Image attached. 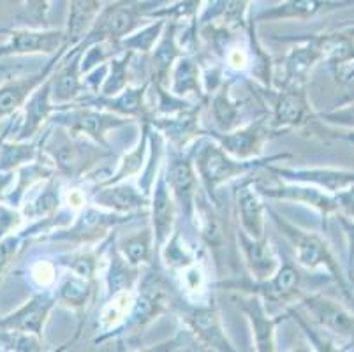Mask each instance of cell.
<instances>
[{
	"instance_id": "f6af8a7d",
	"label": "cell",
	"mask_w": 354,
	"mask_h": 352,
	"mask_svg": "<svg viewBox=\"0 0 354 352\" xmlns=\"http://www.w3.org/2000/svg\"><path fill=\"white\" fill-rule=\"evenodd\" d=\"M133 51H120L113 58L108 60V74L99 89L97 95H117L122 90L131 85V62H133Z\"/></svg>"
},
{
	"instance_id": "5b68a950",
	"label": "cell",
	"mask_w": 354,
	"mask_h": 352,
	"mask_svg": "<svg viewBox=\"0 0 354 352\" xmlns=\"http://www.w3.org/2000/svg\"><path fill=\"white\" fill-rule=\"evenodd\" d=\"M268 217L279 229L282 237L291 243L292 250H295V261L300 264L304 270L307 271H323L330 279L340 286L342 295L346 296L349 290V284H347L346 275H344L342 268H340L339 259L331 250L330 243L321 237L319 232L307 231V229L295 225L284 219L281 213H277L275 210L266 208Z\"/></svg>"
},
{
	"instance_id": "816d5d0a",
	"label": "cell",
	"mask_w": 354,
	"mask_h": 352,
	"mask_svg": "<svg viewBox=\"0 0 354 352\" xmlns=\"http://www.w3.org/2000/svg\"><path fill=\"white\" fill-rule=\"evenodd\" d=\"M25 217L20 206L8 205L6 201H0V238L8 237L11 232L20 231Z\"/></svg>"
},
{
	"instance_id": "681fc988",
	"label": "cell",
	"mask_w": 354,
	"mask_h": 352,
	"mask_svg": "<svg viewBox=\"0 0 354 352\" xmlns=\"http://www.w3.org/2000/svg\"><path fill=\"white\" fill-rule=\"evenodd\" d=\"M176 275L182 280V290L185 293L187 299L191 302H199L201 295L205 293V273H203L201 264L196 261L191 266L183 268Z\"/></svg>"
},
{
	"instance_id": "c3c4849f",
	"label": "cell",
	"mask_w": 354,
	"mask_h": 352,
	"mask_svg": "<svg viewBox=\"0 0 354 352\" xmlns=\"http://www.w3.org/2000/svg\"><path fill=\"white\" fill-rule=\"evenodd\" d=\"M48 12H50V0H24V8L16 15V21L24 24L25 27L44 28Z\"/></svg>"
},
{
	"instance_id": "277c9868",
	"label": "cell",
	"mask_w": 354,
	"mask_h": 352,
	"mask_svg": "<svg viewBox=\"0 0 354 352\" xmlns=\"http://www.w3.org/2000/svg\"><path fill=\"white\" fill-rule=\"evenodd\" d=\"M167 4H171V0H115L101 9L85 37L74 48L85 51L97 43L118 44L143 27L150 12Z\"/></svg>"
},
{
	"instance_id": "603a6c76",
	"label": "cell",
	"mask_w": 354,
	"mask_h": 352,
	"mask_svg": "<svg viewBox=\"0 0 354 352\" xmlns=\"http://www.w3.org/2000/svg\"><path fill=\"white\" fill-rule=\"evenodd\" d=\"M256 189L261 194V198L305 205L308 208H314L315 212H319L323 217H330V215L339 212V205H337L335 194L324 192L319 187L308 185V183L282 182L281 185L273 187L256 185Z\"/></svg>"
},
{
	"instance_id": "11a10c76",
	"label": "cell",
	"mask_w": 354,
	"mask_h": 352,
	"mask_svg": "<svg viewBox=\"0 0 354 352\" xmlns=\"http://www.w3.org/2000/svg\"><path fill=\"white\" fill-rule=\"evenodd\" d=\"M64 203L67 205V208L71 210V212L78 213L80 210L85 208L86 206V201H88V196H86L83 190L80 189H69V192H67L66 198L62 199Z\"/></svg>"
},
{
	"instance_id": "bcb514c9",
	"label": "cell",
	"mask_w": 354,
	"mask_h": 352,
	"mask_svg": "<svg viewBox=\"0 0 354 352\" xmlns=\"http://www.w3.org/2000/svg\"><path fill=\"white\" fill-rule=\"evenodd\" d=\"M164 27H166V19H152L150 24H145L136 32H133L131 35L122 39L118 46H120L122 51H133L136 55H148L153 50L157 41H159Z\"/></svg>"
},
{
	"instance_id": "94428289",
	"label": "cell",
	"mask_w": 354,
	"mask_h": 352,
	"mask_svg": "<svg viewBox=\"0 0 354 352\" xmlns=\"http://www.w3.org/2000/svg\"><path fill=\"white\" fill-rule=\"evenodd\" d=\"M349 277H354V257L349 261Z\"/></svg>"
},
{
	"instance_id": "8992f818",
	"label": "cell",
	"mask_w": 354,
	"mask_h": 352,
	"mask_svg": "<svg viewBox=\"0 0 354 352\" xmlns=\"http://www.w3.org/2000/svg\"><path fill=\"white\" fill-rule=\"evenodd\" d=\"M173 286L164 273L162 264H148L141 271L140 282L134 290V302L120 333H140L150 322L169 312L175 303Z\"/></svg>"
},
{
	"instance_id": "9f6ffc18",
	"label": "cell",
	"mask_w": 354,
	"mask_h": 352,
	"mask_svg": "<svg viewBox=\"0 0 354 352\" xmlns=\"http://www.w3.org/2000/svg\"><path fill=\"white\" fill-rule=\"evenodd\" d=\"M344 93L340 99H337V102H335V106H342V104H347V102H354V76L351 77L349 82L344 83Z\"/></svg>"
},
{
	"instance_id": "60d3db41",
	"label": "cell",
	"mask_w": 354,
	"mask_h": 352,
	"mask_svg": "<svg viewBox=\"0 0 354 352\" xmlns=\"http://www.w3.org/2000/svg\"><path fill=\"white\" fill-rule=\"evenodd\" d=\"M111 237V234H109ZM108 237V238H109ZM108 238L101 243L102 248H92V245H85L80 250H74L71 254H64L59 263L66 266L67 271L74 275L85 277V279L99 280L102 268H104V250Z\"/></svg>"
},
{
	"instance_id": "7c38bea8",
	"label": "cell",
	"mask_w": 354,
	"mask_h": 352,
	"mask_svg": "<svg viewBox=\"0 0 354 352\" xmlns=\"http://www.w3.org/2000/svg\"><path fill=\"white\" fill-rule=\"evenodd\" d=\"M164 176L176 203V210L182 213L187 224L192 225L194 201L198 190L201 189V183L194 169L191 151L171 148L166 167H164Z\"/></svg>"
},
{
	"instance_id": "484cf974",
	"label": "cell",
	"mask_w": 354,
	"mask_h": 352,
	"mask_svg": "<svg viewBox=\"0 0 354 352\" xmlns=\"http://www.w3.org/2000/svg\"><path fill=\"white\" fill-rule=\"evenodd\" d=\"M178 21H166L159 41L147 55V76L150 85L169 86V74L176 58L185 55L178 43Z\"/></svg>"
},
{
	"instance_id": "30bf717a",
	"label": "cell",
	"mask_w": 354,
	"mask_h": 352,
	"mask_svg": "<svg viewBox=\"0 0 354 352\" xmlns=\"http://www.w3.org/2000/svg\"><path fill=\"white\" fill-rule=\"evenodd\" d=\"M180 315L182 322L187 326L189 333L194 335L196 340L205 345L210 351L233 352V342L226 335V329L222 326L221 314L217 306L214 305V299L207 303L189 302L187 298L175 299L173 308Z\"/></svg>"
},
{
	"instance_id": "6da1fadb",
	"label": "cell",
	"mask_w": 354,
	"mask_h": 352,
	"mask_svg": "<svg viewBox=\"0 0 354 352\" xmlns=\"http://www.w3.org/2000/svg\"><path fill=\"white\" fill-rule=\"evenodd\" d=\"M192 155L194 169L198 173L201 189L205 190L212 203L221 205L217 198V192L224 183H230L233 180L254 174L261 167H266L268 164L282 163V160L291 159L292 154L270 155V157H257V159H236L227 151L222 150L218 143H215L208 136H201L189 147Z\"/></svg>"
},
{
	"instance_id": "2e32d148",
	"label": "cell",
	"mask_w": 354,
	"mask_h": 352,
	"mask_svg": "<svg viewBox=\"0 0 354 352\" xmlns=\"http://www.w3.org/2000/svg\"><path fill=\"white\" fill-rule=\"evenodd\" d=\"M281 41L292 43V48L282 58L281 80H273L272 86H307L314 67L324 62L319 46L315 44L312 35L281 37Z\"/></svg>"
},
{
	"instance_id": "b9f144b4",
	"label": "cell",
	"mask_w": 354,
	"mask_h": 352,
	"mask_svg": "<svg viewBox=\"0 0 354 352\" xmlns=\"http://www.w3.org/2000/svg\"><path fill=\"white\" fill-rule=\"evenodd\" d=\"M148 129H150V124L148 122H141V136L136 147L122 157L115 173L109 174L108 178L99 182L97 185H111V183L131 180L133 176H138L145 169L148 154Z\"/></svg>"
},
{
	"instance_id": "3957f363",
	"label": "cell",
	"mask_w": 354,
	"mask_h": 352,
	"mask_svg": "<svg viewBox=\"0 0 354 352\" xmlns=\"http://www.w3.org/2000/svg\"><path fill=\"white\" fill-rule=\"evenodd\" d=\"M39 141L44 159L55 167L59 176L73 182L82 180L99 160L111 157L109 148L73 134L60 125L51 124Z\"/></svg>"
},
{
	"instance_id": "6f0895ef",
	"label": "cell",
	"mask_w": 354,
	"mask_h": 352,
	"mask_svg": "<svg viewBox=\"0 0 354 352\" xmlns=\"http://www.w3.org/2000/svg\"><path fill=\"white\" fill-rule=\"evenodd\" d=\"M16 173H0V201H4L6 194L9 192V187L15 182Z\"/></svg>"
},
{
	"instance_id": "7a4b0ae2",
	"label": "cell",
	"mask_w": 354,
	"mask_h": 352,
	"mask_svg": "<svg viewBox=\"0 0 354 352\" xmlns=\"http://www.w3.org/2000/svg\"><path fill=\"white\" fill-rule=\"evenodd\" d=\"M281 256V266L266 280H252L249 279H227L215 284V287H221L230 293H256L266 303L273 305L289 306L296 305L310 289H315L321 284H326L324 273H314L308 275L307 270L296 263L295 257L289 256L286 250L279 252Z\"/></svg>"
},
{
	"instance_id": "4316f807",
	"label": "cell",
	"mask_w": 354,
	"mask_h": 352,
	"mask_svg": "<svg viewBox=\"0 0 354 352\" xmlns=\"http://www.w3.org/2000/svg\"><path fill=\"white\" fill-rule=\"evenodd\" d=\"M88 199L99 208L117 213L143 212L150 206V196L131 180L111 183V185H95Z\"/></svg>"
},
{
	"instance_id": "7bdbcfd3",
	"label": "cell",
	"mask_w": 354,
	"mask_h": 352,
	"mask_svg": "<svg viewBox=\"0 0 354 352\" xmlns=\"http://www.w3.org/2000/svg\"><path fill=\"white\" fill-rule=\"evenodd\" d=\"M41 159V141L8 140L0 147V173H16L21 166Z\"/></svg>"
},
{
	"instance_id": "4fadbf2b",
	"label": "cell",
	"mask_w": 354,
	"mask_h": 352,
	"mask_svg": "<svg viewBox=\"0 0 354 352\" xmlns=\"http://www.w3.org/2000/svg\"><path fill=\"white\" fill-rule=\"evenodd\" d=\"M0 34L8 35V41L0 44V58L20 55H55L67 48L66 28H0Z\"/></svg>"
},
{
	"instance_id": "ab89813d",
	"label": "cell",
	"mask_w": 354,
	"mask_h": 352,
	"mask_svg": "<svg viewBox=\"0 0 354 352\" xmlns=\"http://www.w3.org/2000/svg\"><path fill=\"white\" fill-rule=\"evenodd\" d=\"M117 247L122 252V256L127 259V263H131L136 268H145L148 264H153L159 261L156 245H153V232L150 224H147L143 229L134 232V234H129V237L117 240Z\"/></svg>"
},
{
	"instance_id": "ba28073f",
	"label": "cell",
	"mask_w": 354,
	"mask_h": 352,
	"mask_svg": "<svg viewBox=\"0 0 354 352\" xmlns=\"http://www.w3.org/2000/svg\"><path fill=\"white\" fill-rule=\"evenodd\" d=\"M257 95L270 104V125L275 131L284 132L289 129L315 127L321 120L312 109L307 95V86H261Z\"/></svg>"
},
{
	"instance_id": "e0dca14e",
	"label": "cell",
	"mask_w": 354,
	"mask_h": 352,
	"mask_svg": "<svg viewBox=\"0 0 354 352\" xmlns=\"http://www.w3.org/2000/svg\"><path fill=\"white\" fill-rule=\"evenodd\" d=\"M55 306L57 295L53 289L35 293L28 302L12 310L11 314L0 315V331H20L43 338L44 326Z\"/></svg>"
},
{
	"instance_id": "d6986e66",
	"label": "cell",
	"mask_w": 354,
	"mask_h": 352,
	"mask_svg": "<svg viewBox=\"0 0 354 352\" xmlns=\"http://www.w3.org/2000/svg\"><path fill=\"white\" fill-rule=\"evenodd\" d=\"M207 102H199L187 111L175 115H152L148 124L162 134L164 140L175 150H187L198 138L205 136L201 125V111Z\"/></svg>"
},
{
	"instance_id": "9c48e42d",
	"label": "cell",
	"mask_w": 354,
	"mask_h": 352,
	"mask_svg": "<svg viewBox=\"0 0 354 352\" xmlns=\"http://www.w3.org/2000/svg\"><path fill=\"white\" fill-rule=\"evenodd\" d=\"M133 122L134 120H131V118L115 115V113L106 111V109L76 104V102L59 108L50 118V124L66 127L73 134L86 138V140L94 141L104 148H109L108 132L125 127Z\"/></svg>"
},
{
	"instance_id": "7402d4cb",
	"label": "cell",
	"mask_w": 354,
	"mask_h": 352,
	"mask_svg": "<svg viewBox=\"0 0 354 352\" xmlns=\"http://www.w3.org/2000/svg\"><path fill=\"white\" fill-rule=\"evenodd\" d=\"M234 208H236L238 228L252 238L266 237V206L256 189L252 174L241 176L234 183Z\"/></svg>"
},
{
	"instance_id": "ffe728a7",
	"label": "cell",
	"mask_w": 354,
	"mask_h": 352,
	"mask_svg": "<svg viewBox=\"0 0 354 352\" xmlns=\"http://www.w3.org/2000/svg\"><path fill=\"white\" fill-rule=\"evenodd\" d=\"M82 57L83 50L71 48L51 73V99L57 104V109L78 102L82 97L90 93L83 82Z\"/></svg>"
},
{
	"instance_id": "52a82bcc",
	"label": "cell",
	"mask_w": 354,
	"mask_h": 352,
	"mask_svg": "<svg viewBox=\"0 0 354 352\" xmlns=\"http://www.w3.org/2000/svg\"><path fill=\"white\" fill-rule=\"evenodd\" d=\"M148 217V210L136 213H117L99 208L95 205H86L76 213L69 225L46 232L39 237L41 241H67L74 245H95L104 241L120 225L129 224L134 219Z\"/></svg>"
},
{
	"instance_id": "cb8c5ba5",
	"label": "cell",
	"mask_w": 354,
	"mask_h": 352,
	"mask_svg": "<svg viewBox=\"0 0 354 352\" xmlns=\"http://www.w3.org/2000/svg\"><path fill=\"white\" fill-rule=\"evenodd\" d=\"M176 203L173 199V194L167 187L166 176H164V167H160L156 176V182L150 192V206H148V217H150V228L153 232V245H156L157 257L159 250L167 238L175 231L176 221Z\"/></svg>"
},
{
	"instance_id": "f5cc1de1",
	"label": "cell",
	"mask_w": 354,
	"mask_h": 352,
	"mask_svg": "<svg viewBox=\"0 0 354 352\" xmlns=\"http://www.w3.org/2000/svg\"><path fill=\"white\" fill-rule=\"evenodd\" d=\"M30 279L34 280L35 286L41 289H53L59 275H57V264L51 261H37L30 266Z\"/></svg>"
},
{
	"instance_id": "680465c9",
	"label": "cell",
	"mask_w": 354,
	"mask_h": 352,
	"mask_svg": "<svg viewBox=\"0 0 354 352\" xmlns=\"http://www.w3.org/2000/svg\"><path fill=\"white\" fill-rule=\"evenodd\" d=\"M12 127H15V116H12V118H9V120L6 122V127L2 129V132H0V147H2V143H4L9 136L12 134Z\"/></svg>"
},
{
	"instance_id": "74e56055",
	"label": "cell",
	"mask_w": 354,
	"mask_h": 352,
	"mask_svg": "<svg viewBox=\"0 0 354 352\" xmlns=\"http://www.w3.org/2000/svg\"><path fill=\"white\" fill-rule=\"evenodd\" d=\"M134 290H122V293L106 296V302L102 305L101 312H99L97 321L102 335L95 338V344H101V342L109 340V338H113L115 335L120 333V329L124 328L125 321H127L131 306H133Z\"/></svg>"
},
{
	"instance_id": "ac0fdd59",
	"label": "cell",
	"mask_w": 354,
	"mask_h": 352,
	"mask_svg": "<svg viewBox=\"0 0 354 352\" xmlns=\"http://www.w3.org/2000/svg\"><path fill=\"white\" fill-rule=\"evenodd\" d=\"M67 48H64L59 53L51 55L50 62H46V66L37 71V73H32L20 77H11V80H8V82L0 85V124L8 122L9 118L18 115L20 109H24L25 102L28 101V97L34 93V90L37 86L46 82L48 76L53 73L55 67L60 62V58L64 57Z\"/></svg>"
},
{
	"instance_id": "f907efd6",
	"label": "cell",
	"mask_w": 354,
	"mask_h": 352,
	"mask_svg": "<svg viewBox=\"0 0 354 352\" xmlns=\"http://www.w3.org/2000/svg\"><path fill=\"white\" fill-rule=\"evenodd\" d=\"M25 238L21 237L20 231L11 232L8 237L0 238V282L4 280L6 271L11 266L12 261L16 259L18 252L21 250V245H24Z\"/></svg>"
},
{
	"instance_id": "8fae6325",
	"label": "cell",
	"mask_w": 354,
	"mask_h": 352,
	"mask_svg": "<svg viewBox=\"0 0 354 352\" xmlns=\"http://www.w3.org/2000/svg\"><path fill=\"white\" fill-rule=\"evenodd\" d=\"M281 132L270 125L268 113H263L259 118L243 124L230 132H218L214 129H205V136L212 138L215 143L222 147L236 159H257L263 157V150L268 141H272Z\"/></svg>"
},
{
	"instance_id": "d590c367",
	"label": "cell",
	"mask_w": 354,
	"mask_h": 352,
	"mask_svg": "<svg viewBox=\"0 0 354 352\" xmlns=\"http://www.w3.org/2000/svg\"><path fill=\"white\" fill-rule=\"evenodd\" d=\"M252 15V0H208L198 16V27L217 24L234 30H245Z\"/></svg>"
},
{
	"instance_id": "e575fe53",
	"label": "cell",
	"mask_w": 354,
	"mask_h": 352,
	"mask_svg": "<svg viewBox=\"0 0 354 352\" xmlns=\"http://www.w3.org/2000/svg\"><path fill=\"white\" fill-rule=\"evenodd\" d=\"M99 280L85 279V277L74 275L67 271L62 279L57 280L53 290L57 295V303L64 305L66 308L73 310L76 314H86V310L94 303L97 295Z\"/></svg>"
},
{
	"instance_id": "db71d44e",
	"label": "cell",
	"mask_w": 354,
	"mask_h": 352,
	"mask_svg": "<svg viewBox=\"0 0 354 352\" xmlns=\"http://www.w3.org/2000/svg\"><path fill=\"white\" fill-rule=\"evenodd\" d=\"M319 118L328 125L335 127H347L354 131V102H347L342 106H335L331 111L319 113Z\"/></svg>"
},
{
	"instance_id": "836d02e7",
	"label": "cell",
	"mask_w": 354,
	"mask_h": 352,
	"mask_svg": "<svg viewBox=\"0 0 354 352\" xmlns=\"http://www.w3.org/2000/svg\"><path fill=\"white\" fill-rule=\"evenodd\" d=\"M143 268H136L127 263L117 247V234L111 232L104 250V282L106 296H111L122 290H134L140 282Z\"/></svg>"
},
{
	"instance_id": "f1b7e54d",
	"label": "cell",
	"mask_w": 354,
	"mask_h": 352,
	"mask_svg": "<svg viewBox=\"0 0 354 352\" xmlns=\"http://www.w3.org/2000/svg\"><path fill=\"white\" fill-rule=\"evenodd\" d=\"M192 228L198 231L201 243L217 259L218 254L226 248V228H224V222L218 215V206L210 201V198L203 189H199L198 196H196Z\"/></svg>"
},
{
	"instance_id": "f546056e",
	"label": "cell",
	"mask_w": 354,
	"mask_h": 352,
	"mask_svg": "<svg viewBox=\"0 0 354 352\" xmlns=\"http://www.w3.org/2000/svg\"><path fill=\"white\" fill-rule=\"evenodd\" d=\"M57 111V104L51 99V74L46 82L34 90L28 101L24 106V118L15 132L12 140L18 141H30L35 140L41 134L44 127L50 124L51 115Z\"/></svg>"
},
{
	"instance_id": "83f0119b",
	"label": "cell",
	"mask_w": 354,
	"mask_h": 352,
	"mask_svg": "<svg viewBox=\"0 0 354 352\" xmlns=\"http://www.w3.org/2000/svg\"><path fill=\"white\" fill-rule=\"evenodd\" d=\"M354 6V0H282L281 4L254 12L256 24L261 21H281V19H296L307 21L319 15L337 11V9Z\"/></svg>"
},
{
	"instance_id": "5bb4252c",
	"label": "cell",
	"mask_w": 354,
	"mask_h": 352,
	"mask_svg": "<svg viewBox=\"0 0 354 352\" xmlns=\"http://www.w3.org/2000/svg\"><path fill=\"white\" fill-rule=\"evenodd\" d=\"M298 308L305 312V315L328 335L354 344L353 310L346 308L339 302H335L321 293H312V290L298 302Z\"/></svg>"
},
{
	"instance_id": "8d00e7d4",
	"label": "cell",
	"mask_w": 354,
	"mask_h": 352,
	"mask_svg": "<svg viewBox=\"0 0 354 352\" xmlns=\"http://www.w3.org/2000/svg\"><path fill=\"white\" fill-rule=\"evenodd\" d=\"M167 89L182 99L194 97L196 101L207 102L208 97L203 90L201 82V64L199 60H196L194 55H182L176 58L171 74H169Z\"/></svg>"
},
{
	"instance_id": "d6a6232c",
	"label": "cell",
	"mask_w": 354,
	"mask_h": 352,
	"mask_svg": "<svg viewBox=\"0 0 354 352\" xmlns=\"http://www.w3.org/2000/svg\"><path fill=\"white\" fill-rule=\"evenodd\" d=\"M234 80H224L218 89L208 95L207 106H210V120L214 131L230 132L243 125L247 115V102L236 101L231 95V86Z\"/></svg>"
},
{
	"instance_id": "9a60e30c",
	"label": "cell",
	"mask_w": 354,
	"mask_h": 352,
	"mask_svg": "<svg viewBox=\"0 0 354 352\" xmlns=\"http://www.w3.org/2000/svg\"><path fill=\"white\" fill-rule=\"evenodd\" d=\"M231 302L249 321L254 349L257 352L277 351V324L288 315V312L284 310V314L272 317L266 310V302L256 293H231Z\"/></svg>"
},
{
	"instance_id": "1f68e13d",
	"label": "cell",
	"mask_w": 354,
	"mask_h": 352,
	"mask_svg": "<svg viewBox=\"0 0 354 352\" xmlns=\"http://www.w3.org/2000/svg\"><path fill=\"white\" fill-rule=\"evenodd\" d=\"M62 176L53 174L32 187L20 205L25 221H41L51 219L59 213L62 205Z\"/></svg>"
},
{
	"instance_id": "7dc6e473",
	"label": "cell",
	"mask_w": 354,
	"mask_h": 352,
	"mask_svg": "<svg viewBox=\"0 0 354 352\" xmlns=\"http://www.w3.org/2000/svg\"><path fill=\"white\" fill-rule=\"evenodd\" d=\"M205 0H175L171 4L156 9L148 15V19H166V21H178V24H198V16L201 12Z\"/></svg>"
},
{
	"instance_id": "4dcf8cb0",
	"label": "cell",
	"mask_w": 354,
	"mask_h": 352,
	"mask_svg": "<svg viewBox=\"0 0 354 352\" xmlns=\"http://www.w3.org/2000/svg\"><path fill=\"white\" fill-rule=\"evenodd\" d=\"M238 245H240L243 263L252 280H266L281 266V256L272 247L268 237L252 238L247 232L236 229Z\"/></svg>"
},
{
	"instance_id": "91938a15",
	"label": "cell",
	"mask_w": 354,
	"mask_h": 352,
	"mask_svg": "<svg viewBox=\"0 0 354 352\" xmlns=\"http://www.w3.org/2000/svg\"><path fill=\"white\" fill-rule=\"evenodd\" d=\"M340 138L346 141H349V143H354V131L353 132H347V134H340Z\"/></svg>"
},
{
	"instance_id": "ee69618b",
	"label": "cell",
	"mask_w": 354,
	"mask_h": 352,
	"mask_svg": "<svg viewBox=\"0 0 354 352\" xmlns=\"http://www.w3.org/2000/svg\"><path fill=\"white\" fill-rule=\"evenodd\" d=\"M159 261H162L160 264H162V268L166 271L178 273L183 268H187L192 263H196L198 257H196V252L185 243L182 232L178 229H175L171 237L167 238L166 243L160 247Z\"/></svg>"
},
{
	"instance_id": "44dd1931",
	"label": "cell",
	"mask_w": 354,
	"mask_h": 352,
	"mask_svg": "<svg viewBox=\"0 0 354 352\" xmlns=\"http://www.w3.org/2000/svg\"><path fill=\"white\" fill-rule=\"evenodd\" d=\"M148 90H150V82H143L141 85L136 86L129 85L120 93L111 97L88 93V95L82 97L76 104L106 109V111L125 116V118H131V120H138L141 124V122H148L152 118V108L147 102Z\"/></svg>"
},
{
	"instance_id": "f35d334b",
	"label": "cell",
	"mask_w": 354,
	"mask_h": 352,
	"mask_svg": "<svg viewBox=\"0 0 354 352\" xmlns=\"http://www.w3.org/2000/svg\"><path fill=\"white\" fill-rule=\"evenodd\" d=\"M104 8L101 0H69V15H67V48L80 44L88 28L95 21L101 9Z\"/></svg>"
},
{
	"instance_id": "d4e9b609",
	"label": "cell",
	"mask_w": 354,
	"mask_h": 352,
	"mask_svg": "<svg viewBox=\"0 0 354 352\" xmlns=\"http://www.w3.org/2000/svg\"><path fill=\"white\" fill-rule=\"evenodd\" d=\"M282 182H298L319 187L324 192L337 194L354 185V171L330 169V167H288L268 164L265 167Z\"/></svg>"
}]
</instances>
